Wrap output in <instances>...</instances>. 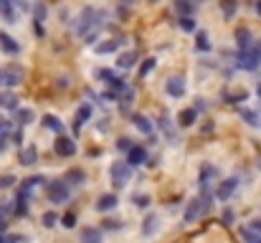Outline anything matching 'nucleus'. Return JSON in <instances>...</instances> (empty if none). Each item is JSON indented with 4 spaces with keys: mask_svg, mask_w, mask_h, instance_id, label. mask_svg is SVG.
I'll use <instances>...</instances> for the list:
<instances>
[{
    "mask_svg": "<svg viewBox=\"0 0 261 243\" xmlns=\"http://www.w3.org/2000/svg\"><path fill=\"white\" fill-rule=\"evenodd\" d=\"M101 20H104V10L89 5V8H84V10L79 13V18H76V33H79L82 38H87L91 31L101 28Z\"/></svg>",
    "mask_w": 261,
    "mask_h": 243,
    "instance_id": "obj_1",
    "label": "nucleus"
},
{
    "mask_svg": "<svg viewBox=\"0 0 261 243\" xmlns=\"http://www.w3.org/2000/svg\"><path fill=\"white\" fill-rule=\"evenodd\" d=\"M261 66V41H256L251 48L236 53V69L241 71H256Z\"/></svg>",
    "mask_w": 261,
    "mask_h": 243,
    "instance_id": "obj_2",
    "label": "nucleus"
},
{
    "mask_svg": "<svg viewBox=\"0 0 261 243\" xmlns=\"http://www.w3.org/2000/svg\"><path fill=\"white\" fill-rule=\"evenodd\" d=\"M46 195L54 205H61V203H69L71 198V190H69V182L66 180H51L46 185Z\"/></svg>",
    "mask_w": 261,
    "mask_h": 243,
    "instance_id": "obj_3",
    "label": "nucleus"
},
{
    "mask_svg": "<svg viewBox=\"0 0 261 243\" xmlns=\"http://www.w3.org/2000/svg\"><path fill=\"white\" fill-rule=\"evenodd\" d=\"M109 175H112V185L114 187H127V182L132 180V165L124 160L119 162H112V167H109Z\"/></svg>",
    "mask_w": 261,
    "mask_h": 243,
    "instance_id": "obj_4",
    "label": "nucleus"
},
{
    "mask_svg": "<svg viewBox=\"0 0 261 243\" xmlns=\"http://www.w3.org/2000/svg\"><path fill=\"white\" fill-rule=\"evenodd\" d=\"M23 81V69L18 64H10L5 69H0V89H15Z\"/></svg>",
    "mask_w": 261,
    "mask_h": 243,
    "instance_id": "obj_5",
    "label": "nucleus"
},
{
    "mask_svg": "<svg viewBox=\"0 0 261 243\" xmlns=\"http://www.w3.org/2000/svg\"><path fill=\"white\" fill-rule=\"evenodd\" d=\"M208 213V205H205V200L198 195V198H193L190 203H188V208H185V213H182V221L185 223H195L200 215H205Z\"/></svg>",
    "mask_w": 261,
    "mask_h": 243,
    "instance_id": "obj_6",
    "label": "nucleus"
},
{
    "mask_svg": "<svg viewBox=\"0 0 261 243\" xmlns=\"http://www.w3.org/2000/svg\"><path fill=\"white\" fill-rule=\"evenodd\" d=\"M54 152H56L59 157H74V155H76V140L59 134L56 142H54Z\"/></svg>",
    "mask_w": 261,
    "mask_h": 243,
    "instance_id": "obj_7",
    "label": "nucleus"
},
{
    "mask_svg": "<svg viewBox=\"0 0 261 243\" xmlns=\"http://www.w3.org/2000/svg\"><path fill=\"white\" fill-rule=\"evenodd\" d=\"M28 203H31V190L20 187V190L15 193V200H13V213H15L18 218H25V215H28Z\"/></svg>",
    "mask_w": 261,
    "mask_h": 243,
    "instance_id": "obj_8",
    "label": "nucleus"
},
{
    "mask_svg": "<svg viewBox=\"0 0 261 243\" xmlns=\"http://www.w3.org/2000/svg\"><path fill=\"white\" fill-rule=\"evenodd\" d=\"M236 187H239V177H228V180H223V182H221V187H218L216 198H218L221 203H228V200L233 198Z\"/></svg>",
    "mask_w": 261,
    "mask_h": 243,
    "instance_id": "obj_9",
    "label": "nucleus"
},
{
    "mask_svg": "<svg viewBox=\"0 0 261 243\" xmlns=\"http://www.w3.org/2000/svg\"><path fill=\"white\" fill-rule=\"evenodd\" d=\"M127 162H129L132 167L147 165V150H145L142 145H132V147L127 150Z\"/></svg>",
    "mask_w": 261,
    "mask_h": 243,
    "instance_id": "obj_10",
    "label": "nucleus"
},
{
    "mask_svg": "<svg viewBox=\"0 0 261 243\" xmlns=\"http://www.w3.org/2000/svg\"><path fill=\"white\" fill-rule=\"evenodd\" d=\"M236 46H239V51H246V48H251L256 41H254V33L246 28V25H241V28H236Z\"/></svg>",
    "mask_w": 261,
    "mask_h": 243,
    "instance_id": "obj_11",
    "label": "nucleus"
},
{
    "mask_svg": "<svg viewBox=\"0 0 261 243\" xmlns=\"http://www.w3.org/2000/svg\"><path fill=\"white\" fill-rule=\"evenodd\" d=\"M91 114H94V106L91 104H82L76 109V114H74V132H82V127L91 119Z\"/></svg>",
    "mask_w": 261,
    "mask_h": 243,
    "instance_id": "obj_12",
    "label": "nucleus"
},
{
    "mask_svg": "<svg viewBox=\"0 0 261 243\" xmlns=\"http://www.w3.org/2000/svg\"><path fill=\"white\" fill-rule=\"evenodd\" d=\"M165 91H168V96L180 99L185 94V79L182 76H170V79L165 81Z\"/></svg>",
    "mask_w": 261,
    "mask_h": 243,
    "instance_id": "obj_13",
    "label": "nucleus"
},
{
    "mask_svg": "<svg viewBox=\"0 0 261 243\" xmlns=\"http://www.w3.org/2000/svg\"><path fill=\"white\" fill-rule=\"evenodd\" d=\"M119 205V198L114 195V193H104V195H99V200H96V210L99 213H109V210H114Z\"/></svg>",
    "mask_w": 261,
    "mask_h": 243,
    "instance_id": "obj_14",
    "label": "nucleus"
},
{
    "mask_svg": "<svg viewBox=\"0 0 261 243\" xmlns=\"http://www.w3.org/2000/svg\"><path fill=\"white\" fill-rule=\"evenodd\" d=\"M158 124H160V129L165 132V137L170 140V145H177V132L173 129V119H170V114H160V119H158Z\"/></svg>",
    "mask_w": 261,
    "mask_h": 243,
    "instance_id": "obj_15",
    "label": "nucleus"
},
{
    "mask_svg": "<svg viewBox=\"0 0 261 243\" xmlns=\"http://www.w3.org/2000/svg\"><path fill=\"white\" fill-rule=\"evenodd\" d=\"M0 48H3L8 56H18V53H20V43H18L13 36H8V33H0Z\"/></svg>",
    "mask_w": 261,
    "mask_h": 243,
    "instance_id": "obj_16",
    "label": "nucleus"
},
{
    "mask_svg": "<svg viewBox=\"0 0 261 243\" xmlns=\"http://www.w3.org/2000/svg\"><path fill=\"white\" fill-rule=\"evenodd\" d=\"M18 162H20L23 167H33V165H38V150H36L33 145L23 147V150H20V157H18Z\"/></svg>",
    "mask_w": 261,
    "mask_h": 243,
    "instance_id": "obj_17",
    "label": "nucleus"
},
{
    "mask_svg": "<svg viewBox=\"0 0 261 243\" xmlns=\"http://www.w3.org/2000/svg\"><path fill=\"white\" fill-rule=\"evenodd\" d=\"M119 46H124V38H109V41H104V43L94 46V51H96L99 56H104V53H114Z\"/></svg>",
    "mask_w": 261,
    "mask_h": 243,
    "instance_id": "obj_18",
    "label": "nucleus"
},
{
    "mask_svg": "<svg viewBox=\"0 0 261 243\" xmlns=\"http://www.w3.org/2000/svg\"><path fill=\"white\" fill-rule=\"evenodd\" d=\"M129 119H132V124H135V127H137L142 134H152V132H155V124H152V122H150L145 114H132Z\"/></svg>",
    "mask_w": 261,
    "mask_h": 243,
    "instance_id": "obj_19",
    "label": "nucleus"
},
{
    "mask_svg": "<svg viewBox=\"0 0 261 243\" xmlns=\"http://www.w3.org/2000/svg\"><path fill=\"white\" fill-rule=\"evenodd\" d=\"M41 124H43L48 132H56V134H61V132H64V122H61L56 114H43Z\"/></svg>",
    "mask_w": 261,
    "mask_h": 243,
    "instance_id": "obj_20",
    "label": "nucleus"
},
{
    "mask_svg": "<svg viewBox=\"0 0 261 243\" xmlns=\"http://www.w3.org/2000/svg\"><path fill=\"white\" fill-rule=\"evenodd\" d=\"M0 15L5 18V23H18L15 18V0H0Z\"/></svg>",
    "mask_w": 261,
    "mask_h": 243,
    "instance_id": "obj_21",
    "label": "nucleus"
},
{
    "mask_svg": "<svg viewBox=\"0 0 261 243\" xmlns=\"http://www.w3.org/2000/svg\"><path fill=\"white\" fill-rule=\"evenodd\" d=\"M69 185H74V187H79V185H84L87 182V172L84 170H79V167H71L69 172H66V177H64Z\"/></svg>",
    "mask_w": 261,
    "mask_h": 243,
    "instance_id": "obj_22",
    "label": "nucleus"
},
{
    "mask_svg": "<svg viewBox=\"0 0 261 243\" xmlns=\"http://www.w3.org/2000/svg\"><path fill=\"white\" fill-rule=\"evenodd\" d=\"M0 109H8V112H15L18 109V96L8 89V91H0Z\"/></svg>",
    "mask_w": 261,
    "mask_h": 243,
    "instance_id": "obj_23",
    "label": "nucleus"
},
{
    "mask_svg": "<svg viewBox=\"0 0 261 243\" xmlns=\"http://www.w3.org/2000/svg\"><path fill=\"white\" fill-rule=\"evenodd\" d=\"M195 119H198V109H195V106H193V109H182V112L177 114V124H180V127H193Z\"/></svg>",
    "mask_w": 261,
    "mask_h": 243,
    "instance_id": "obj_24",
    "label": "nucleus"
},
{
    "mask_svg": "<svg viewBox=\"0 0 261 243\" xmlns=\"http://www.w3.org/2000/svg\"><path fill=\"white\" fill-rule=\"evenodd\" d=\"M158 228H160V218H158L155 213H150V215L142 221V233H145V236H155Z\"/></svg>",
    "mask_w": 261,
    "mask_h": 243,
    "instance_id": "obj_25",
    "label": "nucleus"
},
{
    "mask_svg": "<svg viewBox=\"0 0 261 243\" xmlns=\"http://www.w3.org/2000/svg\"><path fill=\"white\" fill-rule=\"evenodd\" d=\"M135 64H137V51H127V53H119V59H117V66L119 69H135Z\"/></svg>",
    "mask_w": 261,
    "mask_h": 243,
    "instance_id": "obj_26",
    "label": "nucleus"
},
{
    "mask_svg": "<svg viewBox=\"0 0 261 243\" xmlns=\"http://www.w3.org/2000/svg\"><path fill=\"white\" fill-rule=\"evenodd\" d=\"M195 48L200 53L211 51V36H208V31H195Z\"/></svg>",
    "mask_w": 261,
    "mask_h": 243,
    "instance_id": "obj_27",
    "label": "nucleus"
},
{
    "mask_svg": "<svg viewBox=\"0 0 261 243\" xmlns=\"http://www.w3.org/2000/svg\"><path fill=\"white\" fill-rule=\"evenodd\" d=\"M15 119H18V127H28L33 119H36V114H33V109H15Z\"/></svg>",
    "mask_w": 261,
    "mask_h": 243,
    "instance_id": "obj_28",
    "label": "nucleus"
},
{
    "mask_svg": "<svg viewBox=\"0 0 261 243\" xmlns=\"http://www.w3.org/2000/svg\"><path fill=\"white\" fill-rule=\"evenodd\" d=\"M221 13L226 20H231L239 13V0H221Z\"/></svg>",
    "mask_w": 261,
    "mask_h": 243,
    "instance_id": "obj_29",
    "label": "nucleus"
},
{
    "mask_svg": "<svg viewBox=\"0 0 261 243\" xmlns=\"http://www.w3.org/2000/svg\"><path fill=\"white\" fill-rule=\"evenodd\" d=\"M101 238H104V228H84V231H82V241L99 243Z\"/></svg>",
    "mask_w": 261,
    "mask_h": 243,
    "instance_id": "obj_30",
    "label": "nucleus"
},
{
    "mask_svg": "<svg viewBox=\"0 0 261 243\" xmlns=\"http://www.w3.org/2000/svg\"><path fill=\"white\" fill-rule=\"evenodd\" d=\"M173 5L180 15H195V3L193 0H175Z\"/></svg>",
    "mask_w": 261,
    "mask_h": 243,
    "instance_id": "obj_31",
    "label": "nucleus"
},
{
    "mask_svg": "<svg viewBox=\"0 0 261 243\" xmlns=\"http://www.w3.org/2000/svg\"><path fill=\"white\" fill-rule=\"evenodd\" d=\"M223 99H226V104H241L249 99V91H226Z\"/></svg>",
    "mask_w": 261,
    "mask_h": 243,
    "instance_id": "obj_32",
    "label": "nucleus"
},
{
    "mask_svg": "<svg viewBox=\"0 0 261 243\" xmlns=\"http://www.w3.org/2000/svg\"><path fill=\"white\" fill-rule=\"evenodd\" d=\"M46 18H48V8H46V3H43V0H38V3L33 5V20L43 23Z\"/></svg>",
    "mask_w": 261,
    "mask_h": 243,
    "instance_id": "obj_33",
    "label": "nucleus"
},
{
    "mask_svg": "<svg viewBox=\"0 0 261 243\" xmlns=\"http://www.w3.org/2000/svg\"><path fill=\"white\" fill-rule=\"evenodd\" d=\"M180 28H182L185 33H195V31H198V23H195L193 15H180Z\"/></svg>",
    "mask_w": 261,
    "mask_h": 243,
    "instance_id": "obj_34",
    "label": "nucleus"
},
{
    "mask_svg": "<svg viewBox=\"0 0 261 243\" xmlns=\"http://www.w3.org/2000/svg\"><path fill=\"white\" fill-rule=\"evenodd\" d=\"M216 172H218V170H216L213 165H203V167H200V177H198V182H200V185H208V180L216 177Z\"/></svg>",
    "mask_w": 261,
    "mask_h": 243,
    "instance_id": "obj_35",
    "label": "nucleus"
},
{
    "mask_svg": "<svg viewBox=\"0 0 261 243\" xmlns=\"http://www.w3.org/2000/svg\"><path fill=\"white\" fill-rule=\"evenodd\" d=\"M132 203H135L137 208H145V210H147V208H150V203H152V198H150V195H145V193H135V195H132Z\"/></svg>",
    "mask_w": 261,
    "mask_h": 243,
    "instance_id": "obj_36",
    "label": "nucleus"
},
{
    "mask_svg": "<svg viewBox=\"0 0 261 243\" xmlns=\"http://www.w3.org/2000/svg\"><path fill=\"white\" fill-rule=\"evenodd\" d=\"M41 182H46V177H43V175H31V177H25V180H23V187H25V190H33V187H38Z\"/></svg>",
    "mask_w": 261,
    "mask_h": 243,
    "instance_id": "obj_37",
    "label": "nucleus"
},
{
    "mask_svg": "<svg viewBox=\"0 0 261 243\" xmlns=\"http://www.w3.org/2000/svg\"><path fill=\"white\" fill-rule=\"evenodd\" d=\"M241 238H244V241H259V243H261V233L256 231V228L246 226V228L241 231Z\"/></svg>",
    "mask_w": 261,
    "mask_h": 243,
    "instance_id": "obj_38",
    "label": "nucleus"
},
{
    "mask_svg": "<svg viewBox=\"0 0 261 243\" xmlns=\"http://www.w3.org/2000/svg\"><path fill=\"white\" fill-rule=\"evenodd\" d=\"M155 64H158V59H147V61H142V66H140V79H147V74H152Z\"/></svg>",
    "mask_w": 261,
    "mask_h": 243,
    "instance_id": "obj_39",
    "label": "nucleus"
},
{
    "mask_svg": "<svg viewBox=\"0 0 261 243\" xmlns=\"http://www.w3.org/2000/svg\"><path fill=\"white\" fill-rule=\"evenodd\" d=\"M61 226H64L66 231H71V228H76V213H74V210H69L66 215H61Z\"/></svg>",
    "mask_w": 261,
    "mask_h": 243,
    "instance_id": "obj_40",
    "label": "nucleus"
},
{
    "mask_svg": "<svg viewBox=\"0 0 261 243\" xmlns=\"http://www.w3.org/2000/svg\"><path fill=\"white\" fill-rule=\"evenodd\" d=\"M56 221H59V215H56L54 210H48V213H43L41 226H43V228H54V226H56Z\"/></svg>",
    "mask_w": 261,
    "mask_h": 243,
    "instance_id": "obj_41",
    "label": "nucleus"
},
{
    "mask_svg": "<svg viewBox=\"0 0 261 243\" xmlns=\"http://www.w3.org/2000/svg\"><path fill=\"white\" fill-rule=\"evenodd\" d=\"M241 117H244V119H246V124H251V127L261 124V122H259V114H256V112H251V109H241Z\"/></svg>",
    "mask_w": 261,
    "mask_h": 243,
    "instance_id": "obj_42",
    "label": "nucleus"
},
{
    "mask_svg": "<svg viewBox=\"0 0 261 243\" xmlns=\"http://www.w3.org/2000/svg\"><path fill=\"white\" fill-rule=\"evenodd\" d=\"M13 185H15V175H10V172L0 175V190H8V187H13Z\"/></svg>",
    "mask_w": 261,
    "mask_h": 243,
    "instance_id": "obj_43",
    "label": "nucleus"
},
{
    "mask_svg": "<svg viewBox=\"0 0 261 243\" xmlns=\"http://www.w3.org/2000/svg\"><path fill=\"white\" fill-rule=\"evenodd\" d=\"M101 228H104V231H119V228H122V221H117V218H107V221L101 223Z\"/></svg>",
    "mask_w": 261,
    "mask_h": 243,
    "instance_id": "obj_44",
    "label": "nucleus"
},
{
    "mask_svg": "<svg viewBox=\"0 0 261 243\" xmlns=\"http://www.w3.org/2000/svg\"><path fill=\"white\" fill-rule=\"evenodd\" d=\"M132 145H135V142H132L129 137H119V140H117V150H122V152H127Z\"/></svg>",
    "mask_w": 261,
    "mask_h": 243,
    "instance_id": "obj_45",
    "label": "nucleus"
},
{
    "mask_svg": "<svg viewBox=\"0 0 261 243\" xmlns=\"http://www.w3.org/2000/svg\"><path fill=\"white\" fill-rule=\"evenodd\" d=\"M233 218H236V213H233L231 208H226V210H223V215H221L223 226H231V223H233Z\"/></svg>",
    "mask_w": 261,
    "mask_h": 243,
    "instance_id": "obj_46",
    "label": "nucleus"
},
{
    "mask_svg": "<svg viewBox=\"0 0 261 243\" xmlns=\"http://www.w3.org/2000/svg\"><path fill=\"white\" fill-rule=\"evenodd\" d=\"M3 241H5V243H15V241H25V236H20V233H5V236H3Z\"/></svg>",
    "mask_w": 261,
    "mask_h": 243,
    "instance_id": "obj_47",
    "label": "nucleus"
},
{
    "mask_svg": "<svg viewBox=\"0 0 261 243\" xmlns=\"http://www.w3.org/2000/svg\"><path fill=\"white\" fill-rule=\"evenodd\" d=\"M33 31H36V36H38V38H46V28H43V23L33 20Z\"/></svg>",
    "mask_w": 261,
    "mask_h": 243,
    "instance_id": "obj_48",
    "label": "nucleus"
},
{
    "mask_svg": "<svg viewBox=\"0 0 261 243\" xmlns=\"http://www.w3.org/2000/svg\"><path fill=\"white\" fill-rule=\"evenodd\" d=\"M56 86H59V89H69V86H71V79H69V76H59Z\"/></svg>",
    "mask_w": 261,
    "mask_h": 243,
    "instance_id": "obj_49",
    "label": "nucleus"
},
{
    "mask_svg": "<svg viewBox=\"0 0 261 243\" xmlns=\"http://www.w3.org/2000/svg\"><path fill=\"white\" fill-rule=\"evenodd\" d=\"M13 140H15V145H23V132L15 129V132H13Z\"/></svg>",
    "mask_w": 261,
    "mask_h": 243,
    "instance_id": "obj_50",
    "label": "nucleus"
},
{
    "mask_svg": "<svg viewBox=\"0 0 261 243\" xmlns=\"http://www.w3.org/2000/svg\"><path fill=\"white\" fill-rule=\"evenodd\" d=\"M15 5H18V8H20V10H25V13H28V10H31V5H28V3H25V0H15Z\"/></svg>",
    "mask_w": 261,
    "mask_h": 243,
    "instance_id": "obj_51",
    "label": "nucleus"
},
{
    "mask_svg": "<svg viewBox=\"0 0 261 243\" xmlns=\"http://www.w3.org/2000/svg\"><path fill=\"white\" fill-rule=\"evenodd\" d=\"M195 109L203 112V109H205V99H195Z\"/></svg>",
    "mask_w": 261,
    "mask_h": 243,
    "instance_id": "obj_52",
    "label": "nucleus"
},
{
    "mask_svg": "<svg viewBox=\"0 0 261 243\" xmlns=\"http://www.w3.org/2000/svg\"><path fill=\"white\" fill-rule=\"evenodd\" d=\"M256 13L261 15V0H256Z\"/></svg>",
    "mask_w": 261,
    "mask_h": 243,
    "instance_id": "obj_53",
    "label": "nucleus"
},
{
    "mask_svg": "<svg viewBox=\"0 0 261 243\" xmlns=\"http://www.w3.org/2000/svg\"><path fill=\"white\" fill-rule=\"evenodd\" d=\"M256 94H259V99H261V84H259V86H256Z\"/></svg>",
    "mask_w": 261,
    "mask_h": 243,
    "instance_id": "obj_54",
    "label": "nucleus"
},
{
    "mask_svg": "<svg viewBox=\"0 0 261 243\" xmlns=\"http://www.w3.org/2000/svg\"><path fill=\"white\" fill-rule=\"evenodd\" d=\"M259 170H261V157H259Z\"/></svg>",
    "mask_w": 261,
    "mask_h": 243,
    "instance_id": "obj_55",
    "label": "nucleus"
},
{
    "mask_svg": "<svg viewBox=\"0 0 261 243\" xmlns=\"http://www.w3.org/2000/svg\"><path fill=\"white\" fill-rule=\"evenodd\" d=\"M124 3H132V0H124Z\"/></svg>",
    "mask_w": 261,
    "mask_h": 243,
    "instance_id": "obj_56",
    "label": "nucleus"
},
{
    "mask_svg": "<svg viewBox=\"0 0 261 243\" xmlns=\"http://www.w3.org/2000/svg\"><path fill=\"white\" fill-rule=\"evenodd\" d=\"M195 3H200V0H195Z\"/></svg>",
    "mask_w": 261,
    "mask_h": 243,
    "instance_id": "obj_57",
    "label": "nucleus"
}]
</instances>
